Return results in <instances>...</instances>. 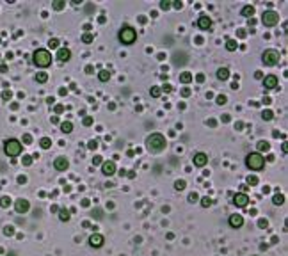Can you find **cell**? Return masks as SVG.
Here are the masks:
<instances>
[{
    "label": "cell",
    "instance_id": "obj_1",
    "mask_svg": "<svg viewBox=\"0 0 288 256\" xmlns=\"http://www.w3.org/2000/svg\"><path fill=\"white\" fill-rule=\"evenodd\" d=\"M146 148L148 151L151 153H158L166 148V137L162 133H151L148 139H146Z\"/></svg>",
    "mask_w": 288,
    "mask_h": 256
},
{
    "label": "cell",
    "instance_id": "obj_2",
    "mask_svg": "<svg viewBox=\"0 0 288 256\" xmlns=\"http://www.w3.org/2000/svg\"><path fill=\"white\" fill-rule=\"evenodd\" d=\"M32 61H34V64L37 68H48L52 64V53L48 50H44V48H39V50L34 52Z\"/></svg>",
    "mask_w": 288,
    "mask_h": 256
},
{
    "label": "cell",
    "instance_id": "obj_3",
    "mask_svg": "<svg viewBox=\"0 0 288 256\" xmlns=\"http://www.w3.org/2000/svg\"><path fill=\"white\" fill-rule=\"evenodd\" d=\"M246 164H247L249 169L260 171V169H263V166H265V158L262 157V153H249V155L246 157Z\"/></svg>",
    "mask_w": 288,
    "mask_h": 256
},
{
    "label": "cell",
    "instance_id": "obj_4",
    "mask_svg": "<svg viewBox=\"0 0 288 256\" xmlns=\"http://www.w3.org/2000/svg\"><path fill=\"white\" fill-rule=\"evenodd\" d=\"M21 148L23 146H21V142L18 139H7L4 142V151H5L7 157H18L21 153Z\"/></svg>",
    "mask_w": 288,
    "mask_h": 256
},
{
    "label": "cell",
    "instance_id": "obj_5",
    "mask_svg": "<svg viewBox=\"0 0 288 256\" xmlns=\"http://www.w3.org/2000/svg\"><path fill=\"white\" fill-rule=\"evenodd\" d=\"M117 37H119V41H121L123 44H132V43L137 39V32H135V28H132V27H123V28L119 30Z\"/></svg>",
    "mask_w": 288,
    "mask_h": 256
},
{
    "label": "cell",
    "instance_id": "obj_6",
    "mask_svg": "<svg viewBox=\"0 0 288 256\" xmlns=\"http://www.w3.org/2000/svg\"><path fill=\"white\" fill-rule=\"evenodd\" d=\"M262 62H263L265 66H276V64L279 62V52H278V50H272V48L265 50L263 55H262Z\"/></svg>",
    "mask_w": 288,
    "mask_h": 256
},
{
    "label": "cell",
    "instance_id": "obj_7",
    "mask_svg": "<svg viewBox=\"0 0 288 256\" xmlns=\"http://www.w3.org/2000/svg\"><path fill=\"white\" fill-rule=\"evenodd\" d=\"M278 21H279V14L276 11H265L262 14V23L265 27H274V25H278Z\"/></svg>",
    "mask_w": 288,
    "mask_h": 256
},
{
    "label": "cell",
    "instance_id": "obj_8",
    "mask_svg": "<svg viewBox=\"0 0 288 256\" xmlns=\"http://www.w3.org/2000/svg\"><path fill=\"white\" fill-rule=\"evenodd\" d=\"M247 203H249V198H247L244 192H240V194H235V196H233V205H235V206L244 208V206H247Z\"/></svg>",
    "mask_w": 288,
    "mask_h": 256
},
{
    "label": "cell",
    "instance_id": "obj_9",
    "mask_svg": "<svg viewBox=\"0 0 288 256\" xmlns=\"http://www.w3.org/2000/svg\"><path fill=\"white\" fill-rule=\"evenodd\" d=\"M14 208H16V212L18 214H25V212H28V208H30V203L27 201V199H16L14 201Z\"/></svg>",
    "mask_w": 288,
    "mask_h": 256
},
{
    "label": "cell",
    "instance_id": "obj_10",
    "mask_svg": "<svg viewBox=\"0 0 288 256\" xmlns=\"http://www.w3.org/2000/svg\"><path fill=\"white\" fill-rule=\"evenodd\" d=\"M101 173H103L105 176H112V174L116 173V164H114L112 160L103 162V164H101Z\"/></svg>",
    "mask_w": 288,
    "mask_h": 256
},
{
    "label": "cell",
    "instance_id": "obj_11",
    "mask_svg": "<svg viewBox=\"0 0 288 256\" xmlns=\"http://www.w3.org/2000/svg\"><path fill=\"white\" fill-rule=\"evenodd\" d=\"M263 87L265 89H276L278 87V77L276 75H269V77H265L263 78Z\"/></svg>",
    "mask_w": 288,
    "mask_h": 256
},
{
    "label": "cell",
    "instance_id": "obj_12",
    "mask_svg": "<svg viewBox=\"0 0 288 256\" xmlns=\"http://www.w3.org/2000/svg\"><path fill=\"white\" fill-rule=\"evenodd\" d=\"M194 166H198V167H205L206 166V162H208V157H206V153H203V151H199V153H196L194 155Z\"/></svg>",
    "mask_w": 288,
    "mask_h": 256
},
{
    "label": "cell",
    "instance_id": "obj_13",
    "mask_svg": "<svg viewBox=\"0 0 288 256\" xmlns=\"http://www.w3.org/2000/svg\"><path fill=\"white\" fill-rule=\"evenodd\" d=\"M68 166H69V162H68V158H64V157H57V158L53 160V167H55L57 171H66Z\"/></svg>",
    "mask_w": 288,
    "mask_h": 256
},
{
    "label": "cell",
    "instance_id": "obj_14",
    "mask_svg": "<svg viewBox=\"0 0 288 256\" xmlns=\"http://www.w3.org/2000/svg\"><path fill=\"white\" fill-rule=\"evenodd\" d=\"M89 246H91V247H96V249L101 247V246H103V237H101L100 233H93V235L89 237Z\"/></svg>",
    "mask_w": 288,
    "mask_h": 256
},
{
    "label": "cell",
    "instance_id": "obj_15",
    "mask_svg": "<svg viewBox=\"0 0 288 256\" xmlns=\"http://www.w3.org/2000/svg\"><path fill=\"white\" fill-rule=\"evenodd\" d=\"M198 27H199V28H203V30H208V28L212 27V20H210V16L201 14V16H199V20H198Z\"/></svg>",
    "mask_w": 288,
    "mask_h": 256
},
{
    "label": "cell",
    "instance_id": "obj_16",
    "mask_svg": "<svg viewBox=\"0 0 288 256\" xmlns=\"http://www.w3.org/2000/svg\"><path fill=\"white\" fill-rule=\"evenodd\" d=\"M242 224H244V217L242 215H238V214L230 215V226L231 228H242Z\"/></svg>",
    "mask_w": 288,
    "mask_h": 256
},
{
    "label": "cell",
    "instance_id": "obj_17",
    "mask_svg": "<svg viewBox=\"0 0 288 256\" xmlns=\"http://www.w3.org/2000/svg\"><path fill=\"white\" fill-rule=\"evenodd\" d=\"M69 57H71V52H69V48H59V52H57V59H59L61 62H66V61H69Z\"/></svg>",
    "mask_w": 288,
    "mask_h": 256
},
{
    "label": "cell",
    "instance_id": "obj_18",
    "mask_svg": "<svg viewBox=\"0 0 288 256\" xmlns=\"http://www.w3.org/2000/svg\"><path fill=\"white\" fill-rule=\"evenodd\" d=\"M217 78H219V80H228V78H230V71H228L226 68H219V69H217Z\"/></svg>",
    "mask_w": 288,
    "mask_h": 256
},
{
    "label": "cell",
    "instance_id": "obj_19",
    "mask_svg": "<svg viewBox=\"0 0 288 256\" xmlns=\"http://www.w3.org/2000/svg\"><path fill=\"white\" fill-rule=\"evenodd\" d=\"M190 80H192V73H190V71H183V73L180 75V82H182V84H189Z\"/></svg>",
    "mask_w": 288,
    "mask_h": 256
},
{
    "label": "cell",
    "instance_id": "obj_20",
    "mask_svg": "<svg viewBox=\"0 0 288 256\" xmlns=\"http://www.w3.org/2000/svg\"><path fill=\"white\" fill-rule=\"evenodd\" d=\"M73 130V125L69 123V121H64V123H61V132L62 133H69Z\"/></svg>",
    "mask_w": 288,
    "mask_h": 256
},
{
    "label": "cell",
    "instance_id": "obj_21",
    "mask_svg": "<svg viewBox=\"0 0 288 256\" xmlns=\"http://www.w3.org/2000/svg\"><path fill=\"white\" fill-rule=\"evenodd\" d=\"M242 14H244L246 18L253 16V14H254V7H253V5H246V7H242Z\"/></svg>",
    "mask_w": 288,
    "mask_h": 256
},
{
    "label": "cell",
    "instance_id": "obj_22",
    "mask_svg": "<svg viewBox=\"0 0 288 256\" xmlns=\"http://www.w3.org/2000/svg\"><path fill=\"white\" fill-rule=\"evenodd\" d=\"M226 50H228V52L237 50V41H235V39H228V41H226Z\"/></svg>",
    "mask_w": 288,
    "mask_h": 256
},
{
    "label": "cell",
    "instance_id": "obj_23",
    "mask_svg": "<svg viewBox=\"0 0 288 256\" xmlns=\"http://www.w3.org/2000/svg\"><path fill=\"white\" fill-rule=\"evenodd\" d=\"M98 78H100V80H101V82H107V80H109V78H110V73H109V71H107V69H101V71H100V73H98Z\"/></svg>",
    "mask_w": 288,
    "mask_h": 256
},
{
    "label": "cell",
    "instance_id": "obj_24",
    "mask_svg": "<svg viewBox=\"0 0 288 256\" xmlns=\"http://www.w3.org/2000/svg\"><path fill=\"white\" fill-rule=\"evenodd\" d=\"M39 146H41V148H43V150H48V148H50V146H52V141H50V139H48V137H43V139H41V141H39Z\"/></svg>",
    "mask_w": 288,
    "mask_h": 256
},
{
    "label": "cell",
    "instance_id": "obj_25",
    "mask_svg": "<svg viewBox=\"0 0 288 256\" xmlns=\"http://www.w3.org/2000/svg\"><path fill=\"white\" fill-rule=\"evenodd\" d=\"M256 146H258V150H260V151H269V150H271V144H269L267 141H260Z\"/></svg>",
    "mask_w": 288,
    "mask_h": 256
},
{
    "label": "cell",
    "instance_id": "obj_26",
    "mask_svg": "<svg viewBox=\"0 0 288 256\" xmlns=\"http://www.w3.org/2000/svg\"><path fill=\"white\" fill-rule=\"evenodd\" d=\"M272 203H274V205H283V203H285V196H283V194H276V196L272 198Z\"/></svg>",
    "mask_w": 288,
    "mask_h": 256
},
{
    "label": "cell",
    "instance_id": "obj_27",
    "mask_svg": "<svg viewBox=\"0 0 288 256\" xmlns=\"http://www.w3.org/2000/svg\"><path fill=\"white\" fill-rule=\"evenodd\" d=\"M59 219H61V221H69V212H68L66 208L59 210Z\"/></svg>",
    "mask_w": 288,
    "mask_h": 256
},
{
    "label": "cell",
    "instance_id": "obj_28",
    "mask_svg": "<svg viewBox=\"0 0 288 256\" xmlns=\"http://www.w3.org/2000/svg\"><path fill=\"white\" fill-rule=\"evenodd\" d=\"M36 80H37L39 84H44V82L48 80V75H46V73H37V75H36Z\"/></svg>",
    "mask_w": 288,
    "mask_h": 256
},
{
    "label": "cell",
    "instance_id": "obj_29",
    "mask_svg": "<svg viewBox=\"0 0 288 256\" xmlns=\"http://www.w3.org/2000/svg\"><path fill=\"white\" fill-rule=\"evenodd\" d=\"M149 94H151L153 98H158V96L162 94V89H160V87H151V89H149Z\"/></svg>",
    "mask_w": 288,
    "mask_h": 256
},
{
    "label": "cell",
    "instance_id": "obj_30",
    "mask_svg": "<svg viewBox=\"0 0 288 256\" xmlns=\"http://www.w3.org/2000/svg\"><path fill=\"white\" fill-rule=\"evenodd\" d=\"M9 205H11V198H7V196L0 198V206H2V208H7Z\"/></svg>",
    "mask_w": 288,
    "mask_h": 256
},
{
    "label": "cell",
    "instance_id": "obj_31",
    "mask_svg": "<svg viewBox=\"0 0 288 256\" xmlns=\"http://www.w3.org/2000/svg\"><path fill=\"white\" fill-rule=\"evenodd\" d=\"M82 41H84V43H93V41H94V36L89 34V32H85V34L82 36Z\"/></svg>",
    "mask_w": 288,
    "mask_h": 256
},
{
    "label": "cell",
    "instance_id": "obj_32",
    "mask_svg": "<svg viewBox=\"0 0 288 256\" xmlns=\"http://www.w3.org/2000/svg\"><path fill=\"white\" fill-rule=\"evenodd\" d=\"M262 117H263L265 121H271V119L274 117V114H272L271 110H263V112H262Z\"/></svg>",
    "mask_w": 288,
    "mask_h": 256
},
{
    "label": "cell",
    "instance_id": "obj_33",
    "mask_svg": "<svg viewBox=\"0 0 288 256\" xmlns=\"http://www.w3.org/2000/svg\"><path fill=\"white\" fill-rule=\"evenodd\" d=\"M212 203H214V201H212L210 198H203V199H201V206H203V208H208V206H212Z\"/></svg>",
    "mask_w": 288,
    "mask_h": 256
},
{
    "label": "cell",
    "instance_id": "obj_34",
    "mask_svg": "<svg viewBox=\"0 0 288 256\" xmlns=\"http://www.w3.org/2000/svg\"><path fill=\"white\" fill-rule=\"evenodd\" d=\"M174 189H176V190H183V189H185V182H183V180L174 182Z\"/></svg>",
    "mask_w": 288,
    "mask_h": 256
},
{
    "label": "cell",
    "instance_id": "obj_35",
    "mask_svg": "<svg viewBox=\"0 0 288 256\" xmlns=\"http://www.w3.org/2000/svg\"><path fill=\"white\" fill-rule=\"evenodd\" d=\"M64 7V0H57V2H53V9L55 11H61Z\"/></svg>",
    "mask_w": 288,
    "mask_h": 256
},
{
    "label": "cell",
    "instance_id": "obj_36",
    "mask_svg": "<svg viewBox=\"0 0 288 256\" xmlns=\"http://www.w3.org/2000/svg\"><path fill=\"white\" fill-rule=\"evenodd\" d=\"M169 7H171V2H169V0H162V2H160V9H162V11H167Z\"/></svg>",
    "mask_w": 288,
    "mask_h": 256
},
{
    "label": "cell",
    "instance_id": "obj_37",
    "mask_svg": "<svg viewBox=\"0 0 288 256\" xmlns=\"http://www.w3.org/2000/svg\"><path fill=\"white\" fill-rule=\"evenodd\" d=\"M198 199H199V196H198L196 192H190V194H189V201H190V203H198Z\"/></svg>",
    "mask_w": 288,
    "mask_h": 256
},
{
    "label": "cell",
    "instance_id": "obj_38",
    "mask_svg": "<svg viewBox=\"0 0 288 256\" xmlns=\"http://www.w3.org/2000/svg\"><path fill=\"white\" fill-rule=\"evenodd\" d=\"M215 100H217V103H219V105H224V103H226V96H224V94H219Z\"/></svg>",
    "mask_w": 288,
    "mask_h": 256
},
{
    "label": "cell",
    "instance_id": "obj_39",
    "mask_svg": "<svg viewBox=\"0 0 288 256\" xmlns=\"http://www.w3.org/2000/svg\"><path fill=\"white\" fill-rule=\"evenodd\" d=\"M87 148H89V150H96V148H98V141H89V142H87Z\"/></svg>",
    "mask_w": 288,
    "mask_h": 256
},
{
    "label": "cell",
    "instance_id": "obj_40",
    "mask_svg": "<svg viewBox=\"0 0 288 256\" xmlns=\"http://www.w3.org/2000/svg\"><path fill=\"white\" fill-rule=\"evenodd\" d=\"M93 164H94V166H101V164H103V160H101V157H100V155H96V157L93 158Z\"/></svg>",
    "mask_w": 288,
    "mask_h": 256
},
{
    "label": "cell",
    "instance_id": "obj_41",
    "mask_svg": "<svg viewBox=\"0 0 288 256\" xmlns=\"http://www.w3.org/2000/svg\"><path fill=\"white\" fill-rule=\"evenodd\" d=\"M4 233H5L7 237H11V235L14 233V230H12V226H5V228H4Z\"/></svg>",
    "mask_w": 288,
    "mask_h": 256
},
{
    "label": "cell",
    "instance_id": "obj_42",
    "mask_svg": "<svg viewBox=\"0 0 288 256\" xmlns=\"http://www.w3.org/2000/svg\"><path fill=\"white\" fill-rule=\"evenodd\" d=\"M48 46H50V48H59V41H57V39H50Z\"/></svg>",
    "mask_w": 288,
    "mask_h": 256
},
{
    "label": "cell",
    "instance_id": "obj_43",
    "mask_svg": "<svg viewBox=\"0 0 288 256\" xmlns=\"http://www.w3.org/2000/svg\"><path fill=\"white\" fill-rule=\"evenodd\" d=\"M247 183H249V185H256V183H258V178H256V176H249V178H247Z\"/></svg>",
    "mask_w": 288,
    "mask_h": 256
},
{
    "label": "cell",
    "instance_id": "obj_44",
    "mask_svg": "<svg viewBox=\"0 0 288 256\" xmlns=\"http://www.w3.org/2000/svg\"><path fill=\"white\" fill-rule=\"evenodd\" d=\"M162 91L171 93V91H173V85H171V84H164V85H162Z\"/></svg>",
    "mask_w": 288,
    "mask_h": 256
},
{
    "label": "cell",
    "instance_id": "obj_45",
    "mask_svg": "<svg viewBox=\"0 0 288 256\" xmlns=\"http://www.w3.org/2000/svg\"><path fill=\"white\" fill-rule=\"evenodd\" d=\"M84 125H85V126H91V125H93V117H91V116L84 117Z\"/></svg>",
    "mask_w": 288,
    "mask_h": 256
},
{
    "label": "cell",
    "instance_id": "obj_46",
    "mask_svg": "<svg viewBox=\"0 0 288 256\" xmlns=\"http://www.w3.org/2000/svg\"><path fill=\"white\" fill-rule=\"evenodd\" d=\"M85 73H89V75H93V73H94V66H91V64H87V66H85Z\"/></svg>",
    "mask_w": 288,
    "mask_h": 256
},
{
    "label": "cell",
    "instance_id": "obj_47",
    "mask_svg": "<svg viewBox=\"0 0 288 256\" xmlns=\"http://www.w3.org/2000/svg\"><path fill=\"white\" fill-rule=\"evenodd\" d=\"M23 142H25V144H30V142H32V137H30L28 133H25V135H23Z\"/></svg>",
    "mask_w": 288,
    "mask_h": 256
},
{
    "label": "cell",
    "instance_id": "obj_48",
    "mask_svg": "<svg viewBox=\"0 0 288 256\" xmlns=\"http://www.w3.org/2000/svg\"><path fill=\"white\" fill-rule=\"evenodd\" d=\"M30 162H32V157L25 155V157H23V164H25V166H30Z\"/></svg>",
    "mask_w": 288,
    "mask_h": 256
},
{
    "label": "cell",
    "instance_id": "obj_49",
    "mask_svg": "<svg viewBox=\"0 0 288 256\" xmlns=\"http://www.w3.org/2000/svg\"><path fill=\"white\" fill-rule=\"evenodd\" d=\"M2 98L4 100H11V91H4L2 93Z\"/></svg>",
    "mask_w": 288,
    "mask_h": 256
},
{
    "label": "cell",
    "instance_id": "obj_50",
    "mask_svg": "<svg viewBox=\"0 0 288 256\" xmlns=\"http://www.w3.org/2000/svg\"><path fill=\"white\" fill-rule=\"evenodd\" d=\"M55 112H57V114L64 112V107H62V105H55Z\"/></svg>",
    "mask_w": 288,
    "mask_h": 256
},
{
    "label": "cell",
    "instance_id": "obj_51",
    "mask_svg": "<svg viewBox=\"0 0 288 256\" xmlns=\"http://www.w3.org/2000/svg\"><path fill=\"white\" fill-rule=\"evenodd\" d=\"M182 94H183V96H189V94H190V89H187V87L182 89Z\"/></svg>",
    "mask_w": 288,
    "mask_h": 256
},
{
    "label": "cell",
    "instance_id": "obj_52",
    "mask_svg": "<svg viewBox=\"0 0 288 256\" xmlns=\"http://www.w3.org/2000/svg\"><path fill=\"white\" fill-rule=\"evenodd\" d=\"M173 5H174V7H176V9H182V7H183V4H182V2H174V4H173Z\"/></svg>",
    "mask_w": 288,
    "mask_h": 256
},
{
    "label": "cell",
    "instance_id": "obj_53",
    "mask_svg": "<svg viewBox=\"0 0 288 256\" xmlns=\"http://www.w3.org/2000/svg\"><path fill=\"white\" fill-rule=\"evenodd\" d=\"M260 226H262V228H267V221H265V219H260Z\"/></svg>",
    "mask_w": 288,
    "mask_h": 256
},
{
    "label": "cell",
    "instance_id": "obj_54",
    "mask_svg": "<svg viewBox=\"0 0 288 256\" xmlns=\"http://www.w3.org/2000/svg\"><path fill=\"white\" fill-rule=\"evenodd\" d=\"M254 78H263V75H262V71H256V73H254Z\"/></svg>",
    "mask_w": 288,
    "mask_h": 256
},
{
    "label": "cell",
    "instance_id": "obj_55",
    "mask_svg": "<svg viewBox=\"0 0 288 256\" xmlns=\"http://www.w3.org/2000/svg\"><path fill=\"white\" fill-rule=\"evenodd\" d=\"M50 121H52V123H59V117H57V116H52Z\"/></svg>",
    "mask_w": 288,
    "mask_h": 256
},
{
    "label": "cell",
    "instance_id": "obj_56",
    "mask_svg": "<svg viewBox=\"0 0 288 256\" xmlns=\"http://www.w3.org/2000/svg\"><path fill=\"white\" fill-rule=\"evenodd\" d=\"M196 78H198V82H203V80H205V75H198Z\"/></svg>",
    "mask_w": 288,
    "mask_h": 256
},
{
    "label": "cell",
    "instance_id": "obj_57",
    "mask_svg": "<svg viewBox=\"0 0 288 256\" xmlns=\"http://www.w3.org/2000/svg\"><path fill=\"white\" fill-rule=\"evenodd\" d=\"M271 101H272V100H271V98H263V103H265V105H269V103H271Z\"/></svg>",
    "mask_w": 288,
    "mask_h": 256
}]
</instances>
